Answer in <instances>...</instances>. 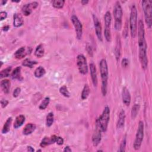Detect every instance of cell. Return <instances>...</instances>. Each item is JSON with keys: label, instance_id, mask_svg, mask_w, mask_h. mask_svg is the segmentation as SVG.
I'll return each instance as SVG.
<instances>
[{"label": "cell", "instance_id": "cell-1", "mask_svg": "<svg viewBox=\"0 0 152 152\" xmlns=\"http://www.w3.org/2000/svg\"><path fill=\"white\" fill-rule=\"evenodd\" d=\"M138 43L139 46V60L143 70L147 69L148 58L147 54V45L145 38V30L143 22L140 20L138 25Z\"/></svg>", "mask_w": 152, "mask_h": 152}, {"label": "cell", "instance_id": "cell-2", "mask_svg": "<svg viewBox=\"0 0 152 152\" xmlns=\"http://www.w3.org/2000/svg\"><path fill=\"white\" fill-rule=\"evenodd\" d=\"M100 73L102 80V93L104 96H105L108 90V80L109 77L108 67L107 60L105 59H102L100 61L99 64Z\"/></svg>", "mask_w": 152, "mask_h": 152}, {"label": "cell", "instance_id": "cell-3", "mask_svg": "<svg viewBox=\"0 0 152 152\" xmlns=\"http://www.w3.org/2000/svg\"><path fill=\"white\" fill-rule=\"evenodd\" d=\"M137 10L134 4L131 9L130 15V34L132 38H135L137 36Z\"/></svg>", "mask_w": 152, "mask_h": 152}, {"label": "cell", "instance_id": "cell-4", "mask_svg": "<svg viewBox=\"0 0 152 152\" xmlns=\"http://www.w3.org/2000/svg\"><path fill=\"white\" fill-rule=\"evenodd\" d=\"M142 8L144 13V18L147 27L150 29L152 24V1L146 0L141 2Z\"/></svg>", "mask_w": 152, "mask_h": 152}, {"label": "cell", "instance_id": "cell-5", "mask_svg": "<svg viewBox=\"0 0 152 152\" xmlns=\"http://www.w3.org/2000/svg\"><path fill=\"white\" fill-rule=\"evenodd\" d=\"M123 12L119 1H117L114 8V16L115 19V29L117 31L121 30L122 24Z\"/></svg>", "mask_w": 152, "mask_h": 152}, {"label": "cell", "instance_id": "cell-6", "mask_svg": "<svg viewBox=\"0 0 152 152\" xmlns=\"http://www.w3.org/2000/svg\"><path fill=\"white\" fill-rule=\"evenodd\" d=\"M109 119H110V109L108 106H107L105 108L102 115H101L99 117V118L97 119L96 121L99 124L101 130H102V132L107 131Z\"/></svg>", "mask_w": 152, "mask_h": 152}, {"label": "cell", "instance_id": "cell-7", "mask_svg": "<svg viewBox=\"0 0 152 152\" xmlns=\"http://www.w3.org/2000/svg\"><path fill=\"white\" fill-rule=\"evenodd\" d=\"M144 137V123L140 121L138 123L137 133L135 135V141L133 144V147L135 150H138L140 148Z\"/></svg>", "mask_w": 152, "mask_h": 152}, {"label": "cell", "instance_id": "cell-8", "mask_svg": "<svg viewBox=\"0 0 152 152\" xmlns=\"http://www.w3.org/2000/svg\"><path fill=\"white\" fill-rule=\"evenodd\" d=\"M77 66L78 67L80 73L83 75H86L88 73V66L87 60L84 55L79 54L77 57Z\"/></svg>", "mask_w": 152, "mask_h": 152}, {"label": "cell", "instance_id": "cell-9", "mask_svg": "<svg viewBox=\"0 0 152 152\" xmlns=\"http://www.w3.org/2000/svg\"><path fill=\"white\" fill-rule=\"evenodd\" d=\"M71 20L75 28L77 38L80 40L81 39L83 35V25L81 22L79 20V18L75 15L72 16Z\"/></svg>", "mask_w": 152, "mask_h": 152}, {"label": "cell", "instance_id": "cell-10", "mask_svg": "<svg viewBox=\"0 0 152 152\" xmlns=\"http://www.w3.org/2000/svg\"><path fill=\"white\" fill-rule=\"evenodd\" d=\"M102 130L96 121V128L92 136V143L93 146L97 147L100 143L101 138H102Z\"/></svg>", "mask_w": 152, "mask_h": 152}, {"label": "cell", "instance_id": "cell-11", "mask_svg": "<svg viewBox=\"0 0 152 152\" xmlns=\"http://www.w3.org/2000/svg\"><path fill=\"white\" fill-rule=\"evenodd\" d=\"M93 22H94V26L95 28L96 35L98 39L100 41L102 42L103 40V37H102V26H101V23L99 20L96 16L93 15Z\"/></svg>", "mask_w": 152, "mask_h": 152}, {"label": "cell", "instance_id": "cell-12", "mask_svg": "<svg viewBox=\"0 0 152 152\" xmlns=\"http://www.w3.org/2000/svg\"><path fill=\"white\" fill-rule=\"evenodd\" d=\"M38 3L34 1L30 3H27L22 7V12L25 16H28L31 14L32 10L36 9L38 6Z\"/></svg>", "mask_w": 152, "mask_h": 152}, {"label": "cell", "instance_id": "cell-13", "mask_svg": "<svg viewBox=\"0 0 152 152\" xmlns=\"http://www.w3.org/2000/svg\"><path fill=\"white\" fill-rule=\"evenodd\" d=\"M122 102L127 107H128L131 103V94L129 90L126 87H124L122 91Z\"/></svg>", "mask_w": 152, "mask_h": 152}, {"label": "cell", "instance_id": "cell-14", "mask_svg": "<svg viewBox=\"0 0 152 152\" xmlns=\"http://www.w3.org/2000/svg\"><path fill=\"white\" fill-rule=\"evenodd\" d=\"M90 75H91V80H92L93 86L94 87H97V84H98L97 71H96V66L93 63H91L90 64Z\"/></svg>", "mask_w": 152, "mask_h": 152}, {"label": "cell", "instance_id": "cell-15", "mask_svg": "<svg viewBox=\"0 0 152 152\" xmlns=\"http://www.w3.org/2000/svg\"><path fill=\"white\" fill-rule=\"evenodd\" d=\"M56 137H57V135H53L50 137H45L42 140L40 144V146L42 148H45L50 144L55 143Z\"/></svg>", "mask_w": 152, "mask_h": 152}, {"label": "cell", "instance_id": "cell-16", "mask_svg": "<svg viewBox=\"0 0 152 152\" xmlns=\"http://www.w3.org/2000/svg\"><path fill=\"white\" fill-rule=\"evenodd\" d=\"M28 49H26L25 47L23 46L17 49L14 53V57L16 59L21 60L24 58L27 54H28Z\"/></svg>", "mask_w": 152, "mask_h": 152}, {"label": "cell", "instance_id": "cell-17", "mask_svg": "<svg viewBox=\"0 0 152 152\" xmlns=\"http://www.w3.org/2000/svg\"><path fill=\"white\" fill-rule=\"evenodd\" d=\"M115 56L117 61H118L120 59L121 55V43L120 36H117V43L115 48Z\"/></svg>", "mask_w": 152, "mask_h": 152}, {"label": "cell", "instance_id": "cell-18", "mask_svg": "<svg viewBox=\"0 0 152 152\" xmlns=\"http://www.w3.org/2000/svg\"><path fill=\"white\" fill-rule=\"evenodd\" d=\"M24 23V20L20 14L15 13L13 16V26L15 27H20Z\"/></svg>", "mask_w": 152, "mask_h": 152}, {"label": "cell", "instance_id": "cell-19", "mask_svg": "<svg viewBox=\"0 0 152 152\" xmlns=\"http://www.w3.org/2000/svg\"><path fill=\"white\" fill-rule=\"evenodd\" d=\"M125 121V113L124 110H121L119 114V117L117 124L118 129H122L124 127Z\"/></svg>", "mask_w": 152, "mask_h": 152}, {"label": "cell", "instance_id": "cell-20", "mask_svg": "<svg viewBox=\"0 0 152 152\" xmlns=\"http://www.w3.org/2000/svg\"><path fill=\"white\" fill-rule=\"evenodd\" d=\"M105 22V29L104 30H111V24L112 22V16L109 12H107L104 16Z\"/></svg>", "mask_w": 152, "mask_h": 152}, {"label": "cell", "instance_id": "cell-21", "mask_svg": "<svg viewBox=\"0 0 152 152\" xmlns=\"http://www.w3.org/2000/svg\"><path fill=\"white\" fill-rule=\"evenodd\" d=\"M21 67H17L14 68V70L12 71L11 74L12 79L18 80L20 81H22L23 79L21 74Z\"/></svg>", "mask_w": 152, "mask_h": 152}, {"label": "cell", "instance_id": "cell-22", "mask_svg": "<svg viewBox=\"0 0 152 152\" xmlns=\"http://www.w3.org/2000/svg\"><path fill=\"white\" fill-rule=\"evenodd\" d=\"M36 125L33 123H29L26 125L24 129L23 130V133L24 135H28L31 134L36 129Z\"/></svg>", "mask_w": 152, "mask_h": 152}, {"label": "cell", "instance_id": "cell-23", "mask_svg": "<svg viewBox=\"0 0 152 152\" xmlns=\"http://www.w3.org/2000/svg\"><path fill=\"white\" fill-rule=\"evenodd\" d=\"M10 86H11V82L8 79H4L1 81V89L6 94L9 93L10 89Z\"/></svg>", "mask_w": 152, "mask_h": 152}, {"label": "cell", "instance_id": "cell-24", "mask_svg": "<svg viewBox=\"0 0 152 152\" xmlns=\"http://www.w3.org/2000/svg\"><path fill=\"white\" fill-rule=\"evenodd\" d=\"M25 120H26L25 117L23 115H20L17 116L14 123V128L16 129H17L19 127H20L22 125H23V124L25 122Z\"/></svg>", "mask_w": 152, "mask_h": 152}, {"label": "cell", "instance_id": "cell-25", "mask_svg": "<svg viewBox=\"0 0 152 152\" xmlns=\"http://www.w3.org/2000/svg\"><path fill=\"white\" fill-rule=\"evenodd\" d=\"M12 121H13L12 117H9L7 120V121H6L5 124H4V126H3V129H2V133L3 134H7V133H9L10 131L11 125H12Z\"/></svg>", "mask_w": 152, "mask_h": 152}, {"label": "cell", "instance_id": "cell-26", "mask_svg": "<svg viewBox=\"0 0 152 152\" xmlns=\"http://www.w3.org/2000/svg\"><path fill=\"white\" fill-rule=\"evenodd\" d=\"M44 54H45V49H44L43 46L42 44H40L36 47L35 49V55L37 58H41L44 55Z\"/></svg>", "mask_w": 152, "mask_h": 152}, {"label": "cell", "instance_id": "cell-27", "mask_svg": "<svg viewBox=\"0 0 152 152\" xmlns=\"http://www.w3.org/2000/svg\"><path fill=\"white\" fill-rule=\"evenodd\" d=\"M45 73H46L45 69L43 67L39 66L35 70L34 72V75L36 78H40L43 77L45 74Z\"/></svg>", "mask_w": 152, "mask_h": 152}, {"label": "cell", "instance_id": "cell-28", "mask_svg": "<svg viewBox=\"0 0 152 152\" xmlns=\"http://www.w3.org/2000/svg\"><path fill=\"white\" fill-rule=\"evenodd\" d=\"M90 91V87H89V85L88 84H85L83 89L82 92H81V99L83 100L86 99L88 97V96H89Z\"/></svg>", "mask_w": 152, "mask_h": 152}, {"label": "cell", "instance_id": "cell-29", "mask_svg": "<svg viewBox=\"0 0 152 152\" xmlns=\"http://www.w3.org/2000/svg\"><path fill=\"white\" fill-rule=\"evenodd\" d=\"M140 106L139 104H134L133 105L131 112V117L133 120H134L137 117L138 114V112L140 111Z\"/></svg>", "mask_w": 152, "mask_h": 152}, {"label": "cell", "instance_id": "cell-30", "mask_svg": "<svg viewBox=\"0 0 152 152\" xmlns=\"http://www.w3.org/2000/svg\"><path fill=\"white\" fill-rule=\"evenodd\" d=\"M54 116L53 112H49L46 116V125L48 127H51L54 123Z\"/></svg>", "mask_w": 152, "mask_h": 152}, {"label": "cell", "instance_id": "cell-31", "mask_svg": "<svg viewBox=\"0 0 152 152\" xmlns=\"http://www.w3.org/2000/svg\"><path fill=\"white\" fill-rule=\"evenodd\" d=\"M12 67L11 66H10V67H8L7 68L1 70V73H0V77H1V79H3V78L10 76V73L12 72Z\"/></svg>", "mask_w": 152, "mask_h": 152}, {"label": "cell", "instance_id": "cell-32", "mask_svg": "<svg viewBox=\"0 0 152 152\" xmlns=\"http://www.w3.org/2000/svg\"><path fill=\"white\" fill-rule=\"evenodd\" d=\"M37 64V62L36 61H32L30 60V59H28V58H26L25 59L23 63H22V65L24 67H29V68H33V66L36 64Z\"/></svg>", "mask_w": 152, "mask_h": 152}, {"label": "cell", "instance_id": "cell-33", "mask_svg": "<svg viewBox=\"0 0 152 152\" xmlns=\"http://www.w3.org/2000/svg\"><path fill=\"white\" fill-rule=\"evenodd\" d=\"M50 98L49 97H45L44 99L42 100V102L39 105V109L40 110H45L48 106L50 102Z\"/></svg>", "mask_w": 152, "mask_h": 152}, {"label": "cell", "instance_id": "cell-34", "mask_svg": "<svg viewBox=\"0 0 152 152\" xmlns=\"http://www.w3.org/2000/svg\"><path fill=\"white\" fill-rule=\"evenodd\" d=\"M65 1L64 0H54L53 1V6L57 9H61L64 7Z\"/></svg>", "mask_w": 152, "mask_h": 152}, {"label": "cell", "instance_id": "cell-35", "mask_svg": "<svg viewBox=\"0 0 152 152\" xmlns=\"http://www.w3.org/2000/svg\"><path fill=\"white\" fill-rule=\"evenodd\" d=\"M60 93L66 97H69L70 96V93L68 90V88L66 86H63L60 89Z\"/></svg>", "mask_w": 152, "mask_h": 152}, {"label": "cell", "instance_id": "cell-36", "mask_svg": "<svg viewBox=\"0 0 152 152\" xmlns=\"http://www.w3.org/2000/svg\"><path fill=\"white\" fill-rule=\"evenodd\" d=\"M126 144H127V138H126V135L124 136V137L123 138L120 146V148L118 149V151H120V152H122V151H125V147H126Z\"/></svg>", "mask_w": 152, "mask_h": 152}, {"label": "cell", "instance_id": "cell-37", "mask_svg": "<svg viewBox=\"0 0 152 152\" xmlns=\"http://www.w3.org/2000/svg\"><path fill=\"white\" fill-rule=\"evenodd\" d=\"M64 139L61 137H60V136H57L56 137V141H55V143H57V144L61 146V145H63L64 144Z\"/></svg>", "mask_w": 152, "mask_h": 152}, {"label": "cell", "instance_id": "cell-38", "mask_svg": "<svg viewBox=\"0 0 152 152\" xmlns=\"http://www.w3.org/2000/svg\"><path fill=\"white\" fill-rule=\"evenodd\" d=\"M20 92H21V89H20V87H17V88H16V89H14V91H13V97H18L19 95L20 94Z\"/></svg>", "mask_w": 152, "mask_h": 152}, {"label": "cell", "instance_id": "cell-39", "mask_svg": "<svg viewBox=\"0 0 152 152\" xmlns=\"http://www.w3.org/2000/svg\"><path fill=\"white\" fill-rule=\"evenodd\" d=\"M121 65L124 68H126L128 67V66L129 65V61L127 58H124L122 59V62H121Z\"/></svg>", "mask_w": 152, "mask_h": 152}, {"label": "cell", "instance_id": "cell-40", "mask_svg": "<svg viewBox=\"0 0 152 152\" xmlns=\"http://www.w3.org/2000/svg\"><path fill=\"white\" fill-rule=\"evenodd\" d=\"M7 17V13L6 12H1L0 13V20L1 21L4 20Z\"/></svg>", "mask_w": 152, "mask_h": 152}, {"label": "cell", "instance_id": "cell-41", "mask_svg": "<svg viewBox=\"0 0 152 152\" xmlns=\"http://www.w3.org/2000/svg\"><path fill=\"white\" fill-rule=\"evenodd\" d=\"M9 104V101L6 99H2L1 100V105L2 108H5Z\"/></svg>", "mask_w": 152, "mask_h": 152}, {"label": "cell", "instance_id": "cell-42", "mask_svg": "<svg viewBox=\"0 0 152 152\" xmlns=\"http://www.w3.org/2000/svg\"><path fill=\"white\" fill-rule=\"evenodd\" d=\"M128 35V27H127V24L125 25V30L123 32V36L126 38Z\"/></svg>", "mask_w": 152, "mask_h": 152}, {"label": "cell", "instance_id": "cell-43", "mask_svg": "<svg viewBox=\"0 0 152 152\" xmlns=\"http://www.w3.org/2000/svg\"><path fill=\"white\" fill-rule=\"evenodd\" d=\"M63 151H65V152H71V151H72V150L71 149V148H70L69 146H66V147L64 148V149Z\"/></svg>", "mask_w": 152, "mask_h": 152}, {"label": "cell", "instance_id": "cell-44", "mask_svg": "<svg viewBox=\"0 0 152 152\" xmlns=\"http://www.w3.org/2000/svg\"><path fill=\"white\" fill-rule=\"evenodd\" d=\"M9 29H10V26H9V25L5 26H4V27H3V31H4V32L8 31V30H9Z\"/></svg>", "mask_w": 152, "mask_h": 152}, {"label": "cell", "instance_id": "cell-45", "mask_svg": "<svg viewBox=\"0 0 152 152\" xmlns=\"http://www.w3.org/2000/svg\"><path fill=\"white\" fill-rule=\"evenodd\" d=\"M27 151H29L30 152H33L35 151L34 148L32 146H27Z\"/></svg>", "mask_w": 152, "mask_h": 152}, {"label": "cell", "instance_id": "cell-46", "mask_svg": "<svg viewBox=\"0 0 152 152\" xmlns=\"http://www.w3.org/2000/svg\"><path fill=\"white\" fill-rule=\"evenodd\" d=\"M81 3L83 5H86L87 4L89 3V1H85V0H83V1H81Z\"/></svg>", "mask_w": 152, "mask_h": 152}, {"label": "cell", "instance_id": "cell-47", "mask_svg": "<svg viewBox=\"0 0 152 152\" xmlns=\"http://www.w3.org/2000/svg\"><path fill=\"white\" fill-rule=\"evenodd\" d=\"M7 3V1H4V0H2L1 2V4L2 6H4Z\"/></svg>", "mask_w": 152, "mask_h": 152}, {"label": "cell", "instance_id": "cell-48", "mask_svg": "<svg viewBox=\"0 0 152 152\" xmlns=\"http://www.w3.org/2000/svg\"><path fill=\"white\" fill-rule=\"evenodd\" d=\"M13 3H20V0H17V1H16V0H12V1Z\"/></svg>", "mask_w": 152, "mask_h": 152}, {"label": "cell", "instance_id": "cell-49", "mask_svg": "<svg viewBox=\"0 0 152 152\" xmlns=\"http://www.w3.org/2000/svg\"><path fill=\"white\" fill-rule=\"evenodd\" d=\"M37 152H38V151H42V150H37Z\"/></svg>", "mask_w": 152, "mask_h": 152}]
</instances>
